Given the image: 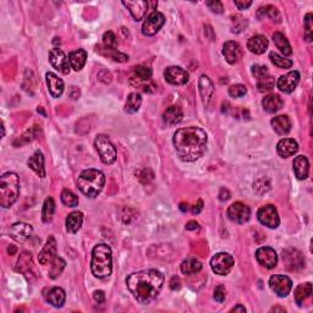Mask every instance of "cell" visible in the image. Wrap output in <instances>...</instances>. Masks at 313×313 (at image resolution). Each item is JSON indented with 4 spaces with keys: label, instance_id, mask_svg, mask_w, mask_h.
I'll use <instances>...</instances> for the list:
<instances>
[{
    "label": "cell",
    "instance_id": "39",
    "mask_svg": "<svg viewBox=\"0 0 313 313\" xmlns=\"http://www.w3.org/2000/svg\"><path fill=\"white\" fill-rule=\"evenodd\" d=\"M269 59H271V61L274 65L280 69H290L292 66V61L290 59H287L284 55H280L278 53L272 52L269 54Z\"/></svg>",
    "mask_w": 313,
    "mask_h": 313
},
{
    "label": "cell",
    "instance_id": "58",
    "mask_svg": "<svg viewBox=\"0 0 313 313\" xmlns=\"http://www.w3.org/2000/svg\"><path fill=\"white\" fill-rule=\"evenodd\" d=\"M230 312H242V313H245L246 309L242 306V305H237V306H235L234 309H232V311H230Z\"/></svg>",
    "mask_w": 313,
    "mask_h": 313
},
{
    "label": "cell",
    "instance_id": "49",
    "mask_svg": "<svg viewBox=\"0 0 313 313\" xmlns=\"http://www.w3.org/2000/svg\"><path fill=\"white\" fill-rule=\"evenodd\" d=\"M227 296V291H225V287L223 285H219L215 287L214 290V300L218 302H223Z\"/></svg>",
    "mask_w": 313,
    "mask_h": 313
},
{
    "label": "cell",
    "instance_id": "52",
    "mask_svg": "<svg viewBox=\"0 0 313 313\" xmlns=\"http://www.w3.org/2000/svg\"><path fill=\"white\" fill-rule=\"evenodd\" d=\"M202 209H203V201H202V199H199L198 202H197L196 204H195L194 207H192V209H191V212H192V214H199V213L202 212Z\"/></svg>",
    "mask_w": 313,
    "mask_h": 313
},
{
    "label": "cell",
    "instance_id": "16",
    "mask_svg": "<svg viewBox=\"0 0 313 313\" xmlns=\"http://www.w3.org/2000/svg\"><path fill=\"white\" fill-rule=\"evenodd\" d=\"M223 55H224L225 60H227L228 63L234 65V64L238 63V61L241 60V58H242V48L240 47L238 43L229 40V42H227L223 45Z\"/></svg>",
    "mask_w": 313,
    "mask_h": 313
},
{
    "label": "cell",
    "instance_id": "59",
    "mask_svg": "<svg viewBox=\"0 0 313 313\" xmlns=\"http://www.w3.org/2000/svg\"><path fill=\"white\" fill-rule=\"evenodd\" d=\"M180 209L183 210V212H186V210H187V204L181 203V204H180Z\"/></svg>",
    "mask_w": 313,
    "mask_h": 313
},
{
    "label": "cell",
    "instance_id": "17",
    "mask_svg": "<svg viewBox=\"0 0 313 313\" xmlns=\"http://www.w3.org/2000/svg\"><path fill=\"white\" fill-rule=\"evenodd\" d=\"M122 5L129 9L130 14L135 21H141L148 11V1L137 0V1H122Z\"/></svg>",
    "mask_w": 313,
    "mask_h": 313
},
{
    "label": "cell",
    "instance_id": "18",
    "mask_svg": "<svg viewBox=\"0 0 313 313\" xmlns=\"http://www.w3.org/2000/svg\"><path fill=\"white\" fill-rule=\"evenodd\" d=\"M56 258V241L54 238V236H49L47 243L43 247V250L40 251L39 255H38V261L40 264H48L52 263V262Z\"/></svg>",
    "mask_w": 313,
    "mask_h": 313
},
{
    "label": "cell",
    "instance_id": "60",
    "mask_svg": "<svg viewBox=\"0 0 313 313\" xmlns=\"http://www.w3.org/2000/svg\"><path fill=\"white\" fill-rule=\"evenodd\" d=\"M272 311H274V312H275V311H281V312H285V310H284V309H279V307H276V309H273V310H272Z\"/></svg>",
    "mask_w": 313,
    "mask_h": 313
},
{
    "label": "cell",
    "instance_id": "43",
    "mask_svg": "<svg viewBox=\"0 0 313 313\" xmlns=\"http://www.w3.org/2000/svg\"><path fill=\"white\" fill-rule=\"evenodd\" d=\"M65 261L60 257H56L55 260L52 262V269H50V278L55 279L56 276L60 275V273L63 272V269L65 268Z\"/></svg>",
    "mask_w": 313,
    "mask_h": 313
},
{
    "label": "cell",
    "instance_id": "41",
    "mask_svg": "<svg viewBox=\"0 0 313 313\" xmlns=\"http://www.w3.org/2000/svg\"><path fill=\"white\" fill-rule=\"evenodd\" d=\"M135 78L141 81H150L152 78V70L145 65H138L135 68Z\"/></svg>",
    "mask_w": 313,
    "mask_h": 313
},
{
    "label": "cell",
    "instance_id": "29",
    "mask_svg": "<svg viewBox=\"0 0 313 313\" xmlns=\"http://www.w3.org/2000/svg\"><path fill=\"white\" fill-rule=\"evenodd\" d=\"M45 78H47V84L50 94H52L54 98H59L64 92L63 79L59 78L54 73H47Z\"/></svg>",
    "mask_w": 313,
    "mask_h": 313
},
{
    "label": "cell",
    "instance_id": "20",
    "mask_svg": "<svg viewBox=\"0 0 313 313\" xmlns=\"http://www.w3.org/2000/svg\"><path fill=\"white\" fill-rule=\"evenodd\" d=\"M268 44L269 43H268V39H267L266 36L256 35L248 39L247 48L251 53L261 55V54L267 52V49H268Z\"/></svg>",
    "mask_w": 313,
    "mask_h": 313
},
{
    "label": "cell",
    "instance_id": "47",
    "mask_svg": "<svg viewBox=\"0 0 313 313\" xmlns=\"http://www.w3.org/2000/svg\"><path fill=\"white\" fill-rule=\"evenodd\" d=\"M247 93V88L243 84H234L229 88V94L234 98H240Z\"/></svg>",
    "mask_w": 313,
    "mask_h": 313
},
{
    "label": "cell",
    "instance_id": "26",
    "mask_svg": "<svg viewBox=\"0 0 313 313\" xmlns=\"http://www.w3.org/2000/svg\"><path fill=\"white\" fill-rule=\"evenodd\" d=\"M198 87H199V93H201V97H202V102H203V104L207 107V105L209 104L210 98H212L213 92H214L213 82L210 81L208 76L202 75L201 78H199Z\"/></svg>",
    "mask_w": 313,
    "mask_h": 313
},
{
    "label": "cell",
    "instance_id": "34",
    "mask_svg": "<svg viewBox=\"0 0 313 313\" xmlns=\"http://www.w3.org/2000/svg\"><path fill=\"white\" fill-rule=\"evenodd\" d=\"M273 42L274 44L276 45L279 50L285 55H291L292 54V49H291V45H290L289 40L286 39L285 36L283 35L281 32H274L273 33Z\"/></svg>",
    "mask_w": 313,
    "mask_h": 313
},
{
    "label": "cell",
    "instance_id": "54",
    "mask_svg": "<svg viewBox=\"0 0 313 313\" xmlns=\"http://www.w3.org/2000/svg\"><path fill=\"white\" fill-rule=\"evenodd\" d=\"M170 287L171 290H179L181 287V281L178 276H173L170 280Z\"/></svg>",
    "mask_w": 313,
    "mask_h": 313
},
{
    "label": "cell",
    "instance_id": "9",
    "mask_svg": "<svg viewBox=\"0 0 313 313\" xmlns=\"http://www.w3.org/2000/svg\"><path fill=\"white\" fill-rule=\"evenodd\" d=\"M269 287L279 297H285L292 289V281L286 275H272L269 278Z\"/></svg>",
    "mask_w": 313,
    "mask_h": 313
},
{
    "label": "cell",
    "instance_id": "5",
    "mask_svg": "<svg viewBox=\"0 0 313 313\" xmlns=\"http://www.w3.org/2000/svg\"><path fill=\"white\" fill-rule=\"evenodd\" d=\"M20 195V180L17 174L5 173L0 178V206L10 208Z\"/></svg>",
    "mask_w": 313,
    "mask_h": 313
},
{
    "label": "cell",
    "instance_id": "22",
    "mask_svg": "<svg viewBox=\"0 0 313 313\" xmlns=\"http://www.w3.org/2000/svg\"><path fill=\"white\" fill-rule=\"evenodd\" d=\"M271 125L272 127H273V130L275 131L278 135H287V133L291 131V120H290V117H287V115H278V117H273L271 121Z\"/></svg>",
    "mask_w": 313,
    "mask_h": 313
},
{
    "label": "cell",
    "instance_id": "45",
    "mask_svg": "<svg viewBox=\"0 0 313 313\" xmlns=\"http://www.w3.org/2000/svg\"><path fill=\"white\" fill-rule=\"evenodd\" d=\"M103 45L107 49H117V37L112 31H107L103 35Z\"/></svg>",
    "mask_w": 313,
    "mask_h": 313
},
{
    "label": "cell",
    "instance_id": "15",
    "mask_svg": "<svg viewBox=\"0 0 313 313\" xmlns=\"http://www.w3.org/2000/svg\"><path fill=\"white\" fill-rule=\"evenodd\" d=\"M300 82V74L299 71L294 70L290 71V73L285 74V75L280 76L278 79V88L280 89L284 93H292L295 91V88L297 87Z\"/></svg>",
    "mask_w": 313,
    "mask_h": 313
},
{
    "label": "cell",
    "instance_id": "10",
    "mask_svg": "<svg viewBox=\"0 0 313 313\" xmlns=\"http://www.w3.org/2000/svg\"><path fill=\"white\" fill-rule=\"evenodd\" d=\"M165 24V16L161 12L155 11L147 16L142 25V35L145 36H155L156 32H159L161 27Z\"/></svg>",
    "mask_w": 313,
    "mask_h": 313
},
{
    "label": "cell",
    "instance_id": "61",
    "mask_svg": "<svg viewBox=\"0 0 313 313\" xmlns=\"http://www.w3.org/2000/svg\"><path fill=\"white\" fill-rule=\"evenodd\" d=\"M1 130H2V137H4V136H5V127H4V124L1 125Z\"/></svg>",
    "mask_w": 313,
    "mask_h": 313
},
{
    "label": "cell",
    "instance_id": "40",
    "mask_svg": "<svg viewBox=\"0 0 313 313\" xmlns=\"http://www.w3.org/2000/svg\"><path fill=\"white\" fill-rule=\"evenodd\" d=\"M60 198L63 204H65L66 207H71V208H73V207L78 206V197L76 196L73 191H70V190H63V191H61Z\"/></svg>",
    "mask_w": 313,
    "mask_h": 313
},
{
    "label": "cell",
    "instance_id": "53",
    "mask_svg": "<svg viewBox=\"0 0 313 313\" xmlns=\"http://www.w3.org/2000/svg\"><path fill=\"white\" fill-rule=\"evenodd\" d=\"M234 4L238 10H246L252 5V1H234Z\"/></svg>",
    "mask_w": 313,
    "mask_h": 313
},
{
    "label": "cell",
    "instance_id": "28",
    "mask_svg": "<svg viewBox=\"0 0 313 313\" xmlns=\"http://www.w3.org/2000/svg\"><path fill=\"white\" fill-rule=\"evenodd\" d=\"M183 117H184L183 110H181L179 107H176V105H171V107H169L168 109L164 112L163 121L164 124L169 125V126H173V125H176L179 124V122H181Z\"/></svg>",
    "mask_w": 313,
    "mask_h": 313
},
{
    "label": "cell",
    "instance_id": "46",
    "mask_svg": "<svg viewBox=\"0 0 313 313\" xmlns=\"http://www.w3.org/2000/svg\"><path fill=\"white\" fill-rule=\"evenodd\" d=\"M304 26H305V37H306L307 42H312V30H313V20H312V14H309L305 16L304 20Z\"/></svg>",
    "mask_w": 313,
    "mask_h": 313
},
{
    "label": "cell",
    "instance_id": "48",
    "mask_svg": "<svg viewBox=\"0 0 313 313\" xmlns=\"http://www.w3.org/2000/svg\"><path fill=\"white\" fill-rule=\"evenodd\" d=\"M252 74L257 79H261L266 76H268V70H267L266 66L262 65H253L252 66Z\"/></svg>",
    "mask_w": 313,
    "mask_h": 313
},
{
    "label": "cell",
    "instance_id": "3",
    "mask_svg": "<svg viewBox=\"0 0 313 313\" xmlns=\"http://www.w3.org/2000/svg\"><path fill=\"white\" fill-rule=\"evenodd\" d=\"M112 250L105 243H99L92 251L91 269L96 278L104 279L112 274Z\"/></svg>",
    "mask_w": 313,
    "mask_h": 313
},
{
    "label": "cell",
    "instance_id": "6",
    "mask_svg": "<svg viewBox=\"0 0 313 313\" xmlns=\"http://www.w3.org/2000/svg\"><path fill=\"white\" fill-rule=\"evenodd\" d=\"M94 147H96L97 152H98L101 160L107 165L114 163L117 160V150L110 142L109 138L104 135H98L94 140Z\"/></svg>",
    "mask_w": 313,
    "mask_h": 313
},
{
    "label": "cell",
    "instance_id": "19",
    "mask_svg": "<svg viewBox=\"0 0 313 313\" xmlns=\"http://www.w3.org/2000/svg\"><path fill=\"white\" fill-rule=\"evenodd\" d=\"M32 234V227L26 223H15L10 228V236L17 242H25Z\"/></svg>",
    "mask_w": 313,
    "mask_h": 313
},
{
    "label": "cell",
    "instance_id": "38",
    "mask_svg": "<svg viewBox=\"0 0 313 313\" xmlns=\"http://www.w3.org/2000/svg\"><path fill=\"white\" fill-rule=\"evenodd\" d=\"M54 213H55V202H54L52 197H49V198L45 199L44 206H43V210H42L43 222L49 223L50 220L53 219Z\"/></svg>",
    "mask_w": 313,
    "mask_h": 313
},
{
    "label": "cell",
    "instance_id": "57",
    "mask_svg": "<svg viewBox=\"0 0 313 313\" xmlns=\"http://www.w3.org/2000/svg\"><path fill=\"white\" fill-rule=\"evenodd\" d=\"M70 97L73 99H78L79 97V89L78 87H71L70 89Z\"/></svg>",
    "mask_w": 313,
    "mask_h": 313
},
{
    "label": "cell",
    "instance_id": "56",
    "mask_svg": "<svg viewBox=\"0 0 313 313\" xmlns=\"http://www.w3.org/2000/svg\"><path fill=\"white\" fill-rule=\"evenodd\" d=\"M185 228H186V230H198L199 225H198V223L195 222V220H190Z\"/></svg>",
    "mask_w": 313,
    "mask_h": 313
},
{
    "label": "cell",
    "instance_id": "23",
    "mask_svg": "<svg viewBox=\"0 0 313 313\" xmlns=\"http://www.w3.org/2000/svg\"><path fill=\"white\" fill-rule=\"evenodd\" d=\"M299 150V145L292 138H283L279 141L278 146H276V151H278L279 156L283 158H289V156H294Z\"/></svg>",
    "mask_w": 313,
    "mask_h": 313
},
{
    "label": "cell",
    "instance_id": "8",
    "mask_svg": "<svg viewBox=\"0 0 313 313\" xmlns=\"http://www.w3.org/2000/svg\"><path fill=\"white\" fill-rule=\"evenodd\" d=\"M257 218L261 224H263L267 228H271V229H275L280 224L278 210L273 204H267V206L261 207L257 212Z\"/></svg>",
    "mask_w": 313,
    "mask_h": 313
},
{
    "label": "cell",
    "instance_id": "12",
    "mask_svg": "<svg viewBox=\"0 0 313 313\" xmlns=\"http://www.w3.org/2000/svg\"><path fill=\"white\" fill-rule=\"evenodd\" d=\"M49 61L50 64L59 71V73L68 75L70 73V63H69V58L65 55V53L59 48H53L49 52Z\"/></svg>",
    "mask_w": 313,
    "mask_h": 313
},
{
    "label": "cell",
    "instance_id": "50",
    "mask_svg": "<svg viewBox=\"0 0 313 313\" xmlns=\"http://www.w3.org/2000/svg\"><path fill=\"white\" fill-rule=\"evenodd\" d=\"M206 5L213 12H215V14H222L223 10H224L223 9V4L220 1H218V0H214V1H207Z\"/></svg>",
    "mask_w": 313,
    "mask_h": 313
},
{
    "label": "cell",
    "instance_id": "25",
    "mask_svg": "<svg viewBox=\"0 0 313 313\" xmlns=\"http://www.w3.org/2000/svg\"><path fill=\"white\" fill-rule=\"evenodd\" d=\"M283 258L286 261L287 268L295 271V269L302 268L305 266V260L301 253L296 250H286L284 252Z\"/></svg>",
    "mask_w": 313,
    "mask_h": 313
},
{
    "label": "cell",
    "instance_id": "55",
    "mask_svg": "<svg viewBox=\"0 0 313 313\" xmlns=\"http://www.w3.org/2000/svg\"><path fill=\"white\" fill-rule=\"evenodd\" d=\"M230 198V192L228 191L227 189H222L219 192V199L222 202H225L228 201V199Z\"/></svg>",
    "mask_w": 313,
    "mask_h": 313
},
{
    "label": "cell",
    "instance_id": "2",
    "mask_svg": "<svg viewBox=\"0 0 313 313\" xmlns=\"http://www.w3.org/2000/svg\"><path fill=\"white\" fill-rule=\"evenodd\" d=\"M207 142L208 137L206 131L195 126L178 130L173 137L176 155L186 163H191L201 158L206 152Z\"/></svg>",
    "mask_w": 313,
    "mask_h": 313
},
{
    "label": "cell",
    "instance_id": "11",
    "mask_svg": "<svg viewBox=\"0 0 313 313\" xmlns=\"http://www.w3.org/2000/svg\"><path fill=\"white\" fill-rule=\"evenodd\" d=\"M227 215L232 222L237 223V224H243V223L248 222L251 215V210L246 204L241 203V202H235L227 210Z\"/></svg>",
    "mask_w": 313,
    "mask_h": 313
},
{
    "label": "cell",
    "instance_id": "51",
    "mask_svg": "<svg viewBox=\"0 0 313 313\" xmlns=\"http://www.w3.org/2000/svg\"><path fill=\"white\" fill-rule=\"evenodd\" d=\"M93 299L96 300L98 304H103L105 301V294L102 290H97V291L93 292Z\"/></svg>",
    "mask_w": 313,
    "mask_h": 313
},
{
    "label": "cell",
    "instance_id": "44",
    "mask_svg": "<svg viewBox=\"0 0 313 313\" xmlns=\"http://www.w3.org/2000/svg\"><path fill=\"white\" fill-rule=\"evenodd\" d=\"M274 84H275V82H274V78H271V76H266V78L258 79L257 82V88L260 92H268L271 91V89L274 88Z\"/></svg>",
    "mask_w": 313,
    "mask_h": 313
},
{
    "label": "cell",
    "instance_id": "27",
    "mask_svg": "<svg viewBox=\"0 0 313 313\" xmlns=\"http://www.w3.org/2000/svg\"><path fill=\"white\" fill-rule=\"evenodd\" d=\"M294 171L295 175L299 180H305V179L309 176V171H310V164H309V159L305 156H297L296 158L294 159Z\"/></svg>",
    "mask_w": 313,
    "mask_h": 313
},
{
    "label": "cell",
    "instance_id": "21",
    "mask_svg": "<svg viewBox=\"0 0 313 313\" xmlns=\"http://www.w3.org/2000/svg\"><path fill=\"white\" fill-rule=\"evenodd\" d=\"M27 165L37 174L40 178L45 176V168H44V156L40 151H36L32 156H30L27 161Z\"/></svg>",
    "mask_w": 313,
    "mask_h": 313
},
{
    "label": "cell",
    "instance_id": "37",
    "mask_svg": "<svg viewBox=\"0 0 313 313\" xmlns=\"http://www.w3.org/2000/svg\"><path fill=\"white\" fill-rule=\"evenodd\" d=\"M141 104H142V97L140 93H131L127 97L126 104H125V110L130 114L138 112Z\"/></svg>",
    "mask_w": 313,
    "mask_h": 313
},
{
    "label": "cell",
    "instance_id": "30",
    "mask_svg": "<svg viewBox=\"0 0 313 313\" xmlns=\"http://www.w3.org/2000/svg\"><path fill=\"white\" fill-rule=\"evenodd\" d=\"M87 60V53L86 50L78 49L75 52H71L69 54V63H70L71 69H74L75 71H79L83 69L84 64Z\"/></svg>",
    "mask_w": 313,
    "mask_h": 313
},
{
    "label": "cell",
    "instance_id": "33",
    "mask_svg": "<svg viewBox=\"0 0 313 313\" xmlns=\"http://www.w3.org/2000/svg\"><path fill=\"white\" fill-rule=\"evenodd\" d=\"M83 223V214L81 212H73L66 218V229L70 233H78Z\"/></svg>",
    "mask_w": 313,
    "mask_h": 313
},
{
    "label": "cell",
    "instance_id": "24",
    "mask_svg": "<svg viewBox=\"0 0 313 313\" xmlns=\"http://www.w3.org/2000/svg\"><path fill=\"white\" fill-rule=\"evenodd\" d=\"M262 107L267 113L273 114V113L279 112L284 107V101L278 94H268L262 99Z\"/></svg>",
    "mask_w": 313,
    "mask_h": 313
},
{
    "label": "cell",
    "instance_id": "14",
    "mask_svg": "<svg viewBox=\"0 0 313 313\" xmlns=\"http://www.w3.org/2000/svg\"><path fill=\"white\" fill-rule=\"evenodd\" d=\"M256 260L261 266L272 269L278 263V255L272 247H261L256 251Z\"/></svg>",
    "mask_w": 313,
    "mask_h": 313
},
{
    "label": "cell",
    "instance_id": "36",
    "mask_svg": "<svg viewBox=\"0 0 313 313\" xmlns=\"http://www.w3.org/2000/svg\"><path fill=\"white\" fill-rule=\"evenodd\" d=\"M257 17L260 20L264 19V17H269V19H272L275 22H280L281 20L280 12L278 11L276 7L272 6V5H267V6L264 7H260L257 11Z\"/></svg>",
    "mask_w": 313,
    "mask_h": 313
},
{
    "label": "cell",
    "instance_id": "42",
    "mask_svg": "<svg viewBox=\"0 0 313 313\" xmlns=\"http://www.w3.org/2000/svg\"><path fill=\"white\" fill-rule=\"evenodd\" d=\"M103 55L108 56V58L113 59L115 61H120V63H125V61L129 60V56L126 54H122L120 53L117 49H107L104 48V52H101Z\"/></svg>",
    "mask_w": 313,
    "mask_h": 313
},
{
    "label": "cell",
    "instance_id": "1",
    "mask_svg": "<svg viewBox=\"0 0 313 313\" xmlns=\"http://www.w3.org/2000/svg\"><path fill=\"white\" fill-rule=\"evenodd\" d=\"M127 289L140 304L148 305L156 299L164 285V275L156 269H146L130 274Z\"/></svg>",
    "mask_w": 313,
    "mask_h": 313
},
{
    "label": "cell",
    "instance_id": "31",
    "mask_svg": "<svg viewBox=\"0 0 313 313\" xmlns=\"http://www.w3.org/2000/svg\"><path fill=\"white\" fill-rule=\"evenodd\" d=\"M45 299L49 302L50 305L54 307H61L65 302L66 295L61 287H53L48 291V294L45 295Z\"/></svg>",
    "mask_w": 313,
    "mask_h": 313
},
{
    "label": "cell",
    "instance_id": "13",
    "mask_svg": "<svg viewBox=\"0 0 313 313\" xmlns=\"http://www.w3.org/2000/svg\"><path fill=\"white\" fill-rule=\"evenodd\" d=\"M164 78L166 82L174 86H183L189 81V74L180 66H169L164 71Z\"/></svg>",
    "mask_w": 313,
    "mask_h": 313
},
{
    "label": "cell",
    "instance_id": "7",
    "mask_svg": "<svg viewBox=\"0 0 313 313\" xmlns=\"http://www.w3.org/2000/svg\"><path fill=\"white\" fill-rule=\"evenodd\" d=\"M234 266V258L227 252H219L210 260V267L218 275H228Z\"/></svg>",
    "mask_w": 313,
    "mask_h": 313
},
{
    "label": "cell",
    "instance_id": "35",
    "mask_svg": "<svg viewBox=\"0 0 313 313\" xmlns=\"http://www.w3.org/2000/svg\"><path fill=\"white\" fill-rule=\"evenodd\" d=\"M181 272L185 275H192L201 272L202 263L197 258H187L181 263Z\"/></svg>",
    "mask_w": 313,
    "mask_h": 313
},
{
    "label": "cell",
    "instance_id": "4",
    "mask_svg": "<svg viewBox=\"0 0 313 313\" xmlns=\"http://www.w3.org/2000/svg\"><path fill=\"white\" fill-rule=\"evenodd\" d=\"M105 185V176L101 170L88 169L79 174L78 178V186L82 194L89 198H94L102 192Z\"/></svg>",
    "mask_w": 313,
    "mask_h": 313
},
{
    "label": "cell",
    "instance_id": "32",
    "mask_svg": "<svg viewBox=\"0 0 313 313\" xmlns=\"http://www.w3.org/2000/svg\"><path fill=\"white\" fill-rule=\"evenodd\" d=\"M312 295V284L311 283H305V284H300L299 286L295 289L294 292V297L295 301L299 306H302L304 302L306 301L309 297H311Z\"/></svg>",
    "mask_w": 313,
    "mask_h": 313
}]
</instances>
